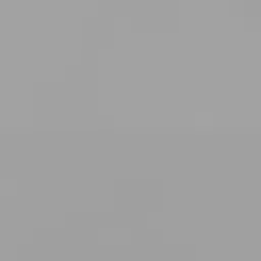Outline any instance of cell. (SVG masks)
Wrapping results in <instances>:
<instances>
[]
</instances>
